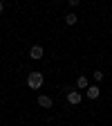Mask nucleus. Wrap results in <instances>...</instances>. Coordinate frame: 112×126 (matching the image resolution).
Listing matches in <instances>:
<instances>
[{
  "label": "nucleus",
  "instance_id": "1",
  "mask_svg": "<svg viewBox=\"0 0 112 126\" xmlns=\"http://www.w3.org/2000/svg\"><path fill=\"white\" fill-rule=\"evenodd\" d=\"M43 81H45L43 72H29V74H27V86H29L31 90H38V88L43 86Z\"/></svg>",
  "mask_w": 112,
  "mask_h": 126
},
{
  "label": "nucleus",
  "instance_id": "2",
  "mask_svg": "<svg viewBox=\"0 0 112 126\" xmlns=\"http://www.w3.org/2000/svg\"><path fill=\"white\" fill-rule=\"evenodd\" d=\"M70 92H67V104L70 106H78V104H81V92H78V90H72V88H67Z\"/></svg>",
  "mask_w": 112,
  "mask_h": 126
},
{
  "label": "nucleus",
  "instance_id": "3",
  "mask_svg": "<svg viewBox=\"0 0 112 126\" xmlns=\"http://www.w3.org/2000/svg\"><path fill=\"white\" fill-rule=\"evenodd\" d=\"M43 54H45V50H43V47H40V45H34V47H31V50H29V56H31V59H34V61H38V59H43Z\"/></svg>",
  "mask_w": 112,
  "mask_h": 126
},
{
  "label": "nucleus",
  "instance_id": "4",
  "mask_svg": "<svg viewBox=\"0 0 112 126\" xmlns=\"http://www.w3.org/2000/svg\"><path fill=\"white\" fill-rule=\"evenodd\" d=\"M38 106L40 108H52L54 101H52V97H47V94H40V97H38Z\"/></svg>",
  "mask_w": 112,
  "mask_h": 126
},
{
  "label": "nucleus",
  "instance_id": "5",
  "mask_svg": "<svg viewBox=\"0 0 112 126\" xmlns=\"http://www.w3.org/2000/svg\"><path fill=\"white\" fill-rule=\"evenodd\" d=\"M76 88H78V90H87V88H90V81H87V77H83V74L78 77V79H76Z\"/></svg>",
  "mask_w": 112,
  "mask_h": 126
},
{
  "label": "nucleus",
  "instance_id": "6",
  "mask_svg": "<svg viewBox=\"0 0 112 126\" xmlns=\"http://www.w3.org/2000/svg\"><path fill=\"white\" fill-rule=\"evenodd\" d=\"M87 97H90V99H97V97H99V86H90V88H87Z\"/></svg>",
  "mask_w": 112,
  "mask_h": 126
},
{
  "label": "nucleus",
  "instance_id": "7",
  "mask_svg": "<svg viewBox=\"0 0 112 126\" xmlns=\"http://www.w3.org/2000/svg\"><path fill=\"white\" fill-rule=\"evenodd\" d=\"M76 20H78V16H76V14H74V11H72V14H67V16H65V23H67V25H76Z\"/></svg>",
  "mask_w": 112,
  "mask_h": 126
},
{
  "label": "nucleus",
  "instance_id": "8",
  "mask_svg": "<svg viewBox=\"0 0 112 126\" xmlns=\"http://www.w3.org/2000/svg\"><path fill=\"white\" fill-rule=\"evenodd\" d=\"M92 79H94V81H103V72H101V70L92 72Z\"/></svg>",
  "mask_w": 112,
  "mask_h": 126
},
{
  "label": "nucleus",
  "instance_id": "9",
  "mask_svg": "<svg viewBox=\"0 0 112 126\" xmlns=\"http://www.w3.org/2000/svg\"><path fill=\"white\" fill-rule=\"evenodd\" d=\"M67 2H70V7H78V5H81V0H67Z\"/></svg>",
  "mask_w": 112,
  "mask_h": 126
},
{
  "label": "nucleus",
  "instance_id": "10",
  "mask_svg": "<svg viewBox=\"0 0 112 126\" xmlns=\"http://www.w3.org/2000/svg\"><path fill=\"white\" fill-rule=\"evenodd\" d=\"M5 11V5H2V0H0V14H2Z\"/></svg>",
  "mask_w": 112,
  "mask_h": 126
}]
</instances>
